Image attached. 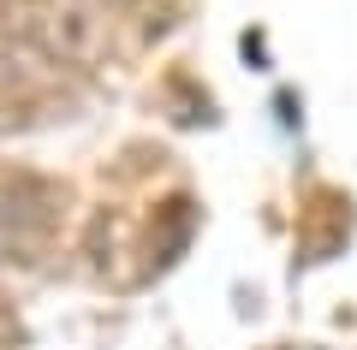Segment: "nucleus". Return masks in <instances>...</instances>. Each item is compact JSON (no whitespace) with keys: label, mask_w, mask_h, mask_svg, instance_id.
Masks as SVG:
<instances>
[{"label":"nucleus","mask_w":357,"mask_h":350,"mask_svg":"<svg viewBox=\"0 0 357 350\" xmlns=\"http://www.w3.org/2000/svg\"><path fill=\"white\" fill-rule=\"evenodd\" d=\"M89 13H102V18H131V13H149L155 0H84Z\"/></svg>","instance_id":"obj_4"},{"label":"nucleus","mask_w":357,"mask_h":350,"mask_svg":"<svg viewBox=\"0 0 357 350\" xmlns=\"http://www.w3.org/2000/svg\"><path fill=\"white\" fill-rule=\"evenodd\" d=\"M0 36L18 54L42 65H66V72H89L114 60L107 18L72 0H0Z\"/></svg>","instance_id":"obj_1"},{"label":"nucleus","mask_w":357,"mask_h":350,"mask_svg":"<svg viewBox=\"0 0 357 350\" xmlns=\"http://www.w3.org/2000/svg\"><path fill=\"white\" fill-rule=\"evenodd\" d=\"M13 344H24V321H18L13 297H0V350H13Z\"/></svg>","instance_id":"obj_3"},{"label":"nucleus","mask_w":357,"mask_h":350,"mask_svg":"<svg viewBox=\"0 0 357 350\" xmlns=\"http://www.w3.org/2000/svg\"><path fill=\"white\" fill-rule=\"evenodd\" d=\"M66 184L42 178L30 166H0V244H48V232L66 220Z\"/></svg>","instance_id":"obj_2"}]
</instances>
